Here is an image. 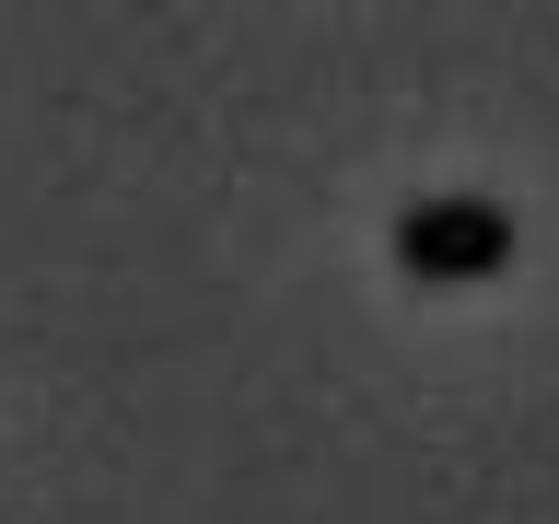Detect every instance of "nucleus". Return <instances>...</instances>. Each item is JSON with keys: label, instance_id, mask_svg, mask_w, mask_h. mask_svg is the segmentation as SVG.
Returning <instances> with one entry per match:
<instances>
[{"label": "nucleus", "instance_id": "f257e3e1", "mask_svg": "<svg viewBox=\"0 0 559 524\" xmlns=\"http://www.w3.org/2000/svg\"><path fill=\"white\" fill-rule=\"evenodd\" d=\"M513 257V222L489 199H419L408 222H396V269L431 279V291H454V279H489Z\"/></svg>", "mask_w": 559, "mask_h": 524}]
</instances>
